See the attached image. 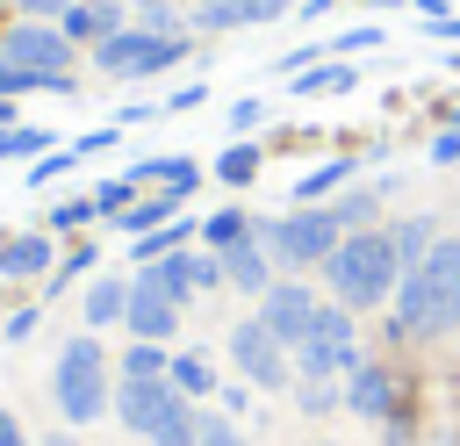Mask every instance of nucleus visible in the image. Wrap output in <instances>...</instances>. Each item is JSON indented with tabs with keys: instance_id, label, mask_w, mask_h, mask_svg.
Returning <instances> with one entry per match:
<instances>
[{
	"instance_id": "obj_1",
	"label": "nucleus",
	"mask_w": 460,
	"mask_h": 446,
	"mask_svg": "<svg viewBox=\"0 0 460 446\" xmlns=\"http://www.w3.org/2000/svg\"><path fill=\"white\" fill-rule=\"evenodd\" d=\"M395 324L410 338H438L446 324H460V237H438L395 288Z\"/></svg>"
},
{
	"instance_id": "obj_2",
	"label": "nucleus",
	"mask_w": 460,
	"mask_h": 446,
	"mask_svg": "<svg viewBox=\"0 0 460 446\" xmlns=\"http://www.w3.org/2000/svg\"><path fill=\"white\" fill-rule=\"evenodd\" d=\"M323 273H331V295L345 309L395 302V288H402V259H395V237L388 230H345L338 252L323 259Z\"/></svg>"
},
{
	"instance_id": "obj_3",
	"label": "nucleus",
	"mask_w": 460,
	"mask_h": 446,
	"mask_svg": "<svg viewBox=\"0 0 460 446\" xmlns=\"http://www.w3.org/2000/svg\"><path fill=\"white\" fill-rule=\"evenodd\" d=\"M50 396H58V410H65V424H93V417L115 403V388H108V352L93 345V331L65 338L58 374H50Z\"/></svg>"
},
{
	"instance_id": "obj_4",
	"label": "nucleus",
	"mask_w": 460,
	"mask_h": 446,
	"mask_svg": "<svg viewBox=\"0 0 460 446\" xmlns=\"http://www.w3.org/2000/svg\"><path fill=\"white\" fill-rule=\"evenodd\" d=\"M352 367H359L352 309H345V302H323L316 324H309V338L295 345V374H302V381H338V374H352Z\"/></svg>"
},
{
	"instance_id": "obj_5",
	"label": "nucleus",
	"mask_w": 460,
	"mask_h": 446,
	"mask_svg": "<svg viewBox=\"0 0 460 446\" xmlns=\"http://www.w3.org/2000/svg\"><path fill=\"white\" fill-rule=\"evenodd\" d=\"M338 237H345V223H338L331 209H295V216L259 223V245H266L280 266H316V259L338 252Z\"/></svg>"
},
{
	"instance_id": "obj_6",
	"label": "nucleus",
	"mask_w": 460,
	"mask_h": 446,
	"mask_svg": "<svg viewBox=\"0 0 460 446\" xmlns=\"http://www.w3.org/2000/svg\"><path fill=\"white\" fill-rule=\"evenodd\" d=\"M187 58V36H144V29H115L108 43H93V65L115 72V79H151L165 65Z\"/></svg>"
},
{
	"instance_id": "obj_7",
	"label": "nucleus",
	"mask_w": 460,
	"mask_h": 446,
	"mask_svg": "<svg viewBox=\"0 0 460 446\" xmlns=\"http://www.w3.org/2000/svg\"><path fill=\"white\" fill-rule=\"evenodd\" d=\"M7 58L29 65L36 79H50V94H72V36L58 22H22L7 29Z\"/></svg>"
},
{
	"instance_id": "obj_8",
	"label": "nucleus",
	"mask_w": 460,
	"mask_h": 446,
	"mask_svg": "<svg viewBox=\"0 0 460 446\" xmlns=\"http://www.w3.org/2000/svg\"><path fill=\"white\" fill-rule=\"evenodd\" d=\"M230 360H237V374H244L252 388H288V374H295V352H288L259 317H244V324L230 331Z\"/></svg>"
},
{
	"instance_id": "obj_9",
	"label": "nucleus",
	"mask_w": 460,
	"mask_h": 446,
	"mask_svg": "<svg viewBox=\"0 0 460 446\" xmlns=\"http://www.w3.org/2000/svg\"><path fill=\"white\" fill-rule=\"evenodd\" d=\"M137 281H151L165 302H180V309H187L201 288H216V281H223V259H216V252H187V245H180V252H165V259L137 266Z\"/></svg>"
},
{
	"instance_id": "obj_10",
	"label": "nucleus",
	"mask_w": 460,
	"mask_h": 446,
	"mask_svg": "<svg viewBox=\"0 0 460 446\" xmlns=\"http://www.w3.org/2000/svg\"><path fill=\"white\" fill-rule=\"evenodd\" d=\"M316 309H323V302H316V295H309L302 281H273V288L259 295V324H266V331H273V338H280L288 352H295V345L309 338V324H316Z\"/></svg>"
},
{
	"instance_id": "obj_11",
	"label": "nucleus",
	"mask_w": 460,
	"mask_h": 446,
	"mask_svg": "<svg viewBox=\"0 0 460 446\" xmlns=\"http://www.w3.org/2000/svg\"><path fill=\"white\" fill-rule=\"evenodd\" d=\"M122 324L137 331V338H151V345H165L172 331H180V302H165L151 281H129V309H122Z\"/></svg>"
},
{
	"instance_id": "obj_12",
	"label": "nucleus",
	"mask_w": 460,
	"mask_h": 446,
	"mask_svg": "<svg viewBox=\"0 0 460 446\" xmlns=\"http://www.w3.org/2000/svg\"><path fill=\"white\" fill-rule=\"evenodd\" d=\"M172 396H180V388H172V381H122V388H115V403H108V410H115V417H122V432H137V439H144V432H151V424H158V410H165V403H172Z\"/></svg>"
},
{
	"instance_id": "obj_13",
	"label": "nucleus",
	"mask_w": 460,
	"mask_h": 446,
	"mask_svg": "<svg viewBox=\"0 0 460 446\" xmlns=\"http://www.w3.org/2000/svg\"><path fill=\"white\" fill-rule=\"evenodd\" d=\"M216 259H223V281H230V288H244V295H266V288H273V252H266L259 237H244V245L216 252Z\"/></svg>"
},
{
	"instance_id": "obj_14",
	"label": "nucleus",
	"mask_w": 460,
	"mask_h": 446,
	"mask_svg": "<svg viewBox=\"0 0 460 446\" xmlns=\"http://www.w3.org/2000/svg\"><path fill=\"white\" fill-rule=\"evenodd\" d=\"M345 410H359V417H395V381H388V367H352L345 374Z\"/></svg>"
},
{
	"instance_id": "obj_15",
	"label": "nucleus",
	"mask_w": 460,
	"mask_h": 446,
	"mask_svg": "<svg viewBox=\"0 0 460 446\" xmlns=\"http://www.w3.org/2000/svg\"><path fill=\"white\" fill-rule=\"evenodd\" d=\"M58 29H65L72 43H108V36L122 29V7H115V0H72V7L58 14Z\"/></svg>"
},
{
	"instance_id": "obj_16",
	"label": "nucleus",
	"mask_w": 460,
	"mask_h": 446,
	"mask_svg": "<svg viewBox=\"0 0 460 446\" xmlns=\"http://www.w3.org/2000/svg\"><path fill=\"white\" fill-rule=\"evenodd\" d=\"M273 14H288V0H201L194 29H252V22H273Z\"/></svg>"
},
{
	"instance_id": "obj_17",
	"label": "nucleus",
	"mask_w": 460,
	"mask_h": 446,
	"mask_svg": "<svg viewBox=\"0 0 460 446\" xmlns=\"http://www.w3.org/2000/svg\"><path fill=\"white\" fill-rule=\"evenodd\" d=\"M129 180H137V187H165V194H194L201 165H194V158H137Z\"/></svg>"
},
{
	"instance_id": "obj_18",
	"label": "nucleus",
	"mask_w": 460,
	"mask_h": 446,
	"mask_svg": "<svg viewBox=\"0 0 460 446\" xmlns=\"http://www.w3.org/2000/svg\"><path fill=\"white\" fill-rule=\"evenodd\" d=\"M165 381L187 396V403H201V396H216V367L201 360V352H172V367H165Z\"/></svg>"
},
{
	"instance_id": "obj_19",
	"label": "nucleus",
	"mask_w": 460,
	"mask_h": 446,
	"mask_svg": "<svg viewBox=\"0 0 460 446\" xmlns=\"http://www.w3.org/2000/svg\"><path fill=\"white\" fill-rule=\"evenodd\" d=\"M43 266H50V237L29 230V237H7V245H0V273L22 281V273H43Z\"/></svg>"
},
{
	"instance_id": "obj_20",
	"label": "nucleus",
	"mask_w": 460,
	"mask_h": 446,
	"mask_svg": "<svg viewBox=\"0 0 460 446\" xmlns=\"http://www.w3.org/2000/svg\"><path fill=\"white\" fill-rule=\"evenodd\" d=\"M187 237H201V230H194L187 216H172V223H158V230H144V237H137V266H151V259H165V252H180Z\"/></svg>"
},
{
	"instance_id": "obj_21",
	"label": "nucleus",
	"mask_w": 460,
	"mask_h": 446,
	"mask_svg": "<svg viewBox=\"0 0 460 446\" xmlns=\"http://www.w3.org/2000/svg\"><path fill=\"white\" fill-rule=\"evenodd\" d=\"M122 309H129V281H93L86 288V331L93 324H122Z\"/></svg>"
},
{
	"instance_id": "obj_22",
	"label": "nucleus",
	"mask_w": 460,
	"mask_h": 446,
	"mask_svg": "<svg viewBox=\"0 0 460 446\" xmlns=\"http://www.w3.org/2000/svg\"><path fill=\"white\" fill-rule=\"evenodd\" d=\"M244 237H252V216H244V209H216V216L201 223V245H208V252H230V245H244Z\"/></svg>"
},
{
	"instance_id": "obj_23",
	"label": "nucleus",
	"mask_w": 460,
	"mask_h": 446,
	"mask_svg": "<svg viewBox=\"0 0 460 446\" xmlns=\"http://www.w3.org/2000/svg\"><path fill=\"white\" fill-rule=\"evenodd\" d=\"M165 367H172V352L151 345V338H137V345L122 352V381H165Z\"/></svg>"
},
{
	"instance_id": "obj_24",
	"label": "nucleus",
	"mask_w": 460,
	"mask_h": 446,
	"mask_svg": "<svg viewBox=\"0 0 460 446\" xmlns=\"http://www.w3.org/2000/svg\"><path fill=\"white\" fill-rule=\"evenodd\" d=\"M388 237H395V259H402V273H410V266H417V259L438 245V237H431V216H410V223H395Z\"/></svg>"
},
{
	"instance_id": "obj_25",
	"label": "nucleus",
	"mask_w": 460,
	"mask_h": 446,
	"mask_svg": "<svg viewBox=\"0 0 460 446\" xmlns=\"http://www.w3.org/2000/svg\"><path fill=\"white\" fill-rule=\"evenodd\" d=\"M345 180H352V165H345V158H338V165H316V173H302V180H295V201H302V209H316V201H323L331 187H345Z\"/></svg>"
},
{
	"instance_id": "obj_26",
	"label": "nucleus",
	"mask_w": 460,
	"mask_h": 446,
	"mask_svg": "<svg viewBox=\"0 0 460 446\" xmlns=\"http://www.w3.org/2000/svg\"><path fill=\"white\" fill-rule=\"evenodd\" d=\"M50 151V129H36V122H7L0 129V158H43Z\"/></svg>"
},
{
	"instance_id": "obj_27",
	"label": "nucleus",
	"mask_w": 460,
	"mask_h": 446,
	"mask_svg": "<svg viewBox=\"0 0 460 446\" xmlns=\"http://www.w3.org/2000/svg\"><path fill=\"white\" fill-rule=\"evenodd\" d=\"M359 72L352 65H309V72H295V94H345Z\"/></svg>"
},
{
	"instance_id": "obj_28",
	"label": "nucleus",
	"mask_w": 460,
	"mask_h": 446,
	"mask_svg": "<svg viewBox=\"0 0 460 446\" xmlns=\"http://www.w3.org/2000/svg\"><path fill=\"white\" fill-rule=\"evenodd\" d=\"M172 201H180V194H158V201H129V209H122V230H129V237H144V230H158V223H172Z\"/></svg>"
},
{
	"instance_id": "obj_29",
	"label": "nucleus",
	"mask_w": 460,
	"mask_h": 446,
	"mask_svg": "<svg viewBox=\"0 0 460 446\" xmlns=\"http://www.w3.org/2000/svg\"><path fill=\"white\" fill-rule=\"evenodd\" d=\"M252 173H259V151H252V144H230V151L216 158V180H230V187H244Z\"/></svg>"
},
{
	"instance_id": "obj_30",
	"label": "nucleus",
	"mask_w": 460,
	"mask_h": 446,
	"mask_svg": "<svg viewBox=\"0 0 460 446\" xmlns=\"http://www.w3.org/2000/svg\"><path fill=\"white\" fill-rule=\"evenodd\" d=\"M29 86H43V94H50V79H36L29 65H14V58L0 50V101H14V94H29Z\"/></svg>"
},
{
	"instance_id": "obj_31",
	"label": "nucleus",
	"mask_w": 460,
	"mask_h": 446,
	"mask_svg": "<svg viewBox=\"0 0 460 446\" xmlns=\"http://www.w3.org/2000/svg\"><path fill=\"white\" fill-rule=\"evenodd\" d=\"M331 216H338L345 230H367V223H374V194H367V187H352V194H345V201H338Z\"/></svg>"
},
{
	"instance_id": "obj_32",
	"label": "nucleus",
	"mask_w": 460,
	"mask_h": 446,
	"mask_svg": "<svg viewBox=\"0 0 460 446\" xmlns=\"http://www.w3.org/2000/svg\"><path fill=\"white\" fill-rule=\"evenodd\" d=\"M137 29H144V36H180V22H172L165 0H144V7H137Z\"/></svg>"
},
{
	"instance_id": "obj_33",
	"label": "nucleus",
	"mask_w": 460,
	"mask_h": 446,
	"mask_svg": "<svg viewBox=\"0 0 460 446\" xmlns=\"http://www.w3.org/2000/svg\"><path fill=\"white\" fill-rule=\"evenodd\" d=\"M194 446H252V439H244L230 417H208V410H201V439H194Z\"/></svg>"
},
{
	"instance_id": "obj_34",
	"label": "nucleus",
	"mask_w": 460,
	"mask_h": 446,
	"mask_svg": "<svg viewBox=\"0 0 460 446\" xmlns=\"http://www.w3.org/2000/svg\"><path fill=\"white\" fill-rule=\"evenodd\" d=\"M86 216H101V201H86V194H72V201H58V209H50V223H58V230H72V223H86Z\"/></svg>"
},
{
	"instance_id": "obj_35",
	"label": "nucleus",
	"mask_w": 460,
	"mask_h": 446,
	"mask_svg": "<svg viewBox=\"0 0 460 446\" xmlns=\"http://www.w3.org/2000/svg\"><path fill=\"white\" fill-rule=\"evenodd\" d=\"M129 194H137V180H129V173H122V180H108V187H101V194H93V201H101V209H108V216H122V209H129Z\"/></svg>"
},
{
	"instance_id": "obj_36",
	"label": "nucleus",
	"mask_w": 460,
	"mask_h": 446,
	"mask_svg": "<svg viewBox=\"0 0 460 446\" xmlns=\"http://www.w3.org/2000/svg\"><path fill=\"white\" fill-rule=\"evenodd\" d=\"M72 158H79V151H43V158H36V173H29V187H43V180H58V173H65Z\"/></svg>"
},
{
	"instance_id": "obj_37",
	"label": "nucleus",
	"mask_w": 460,
	"mask_h": 446,
	"mask_svg": "<svg viewBox=\"0 0 460 446\" xmlns=\"http://www.w3.org/2000/svg\"><path fill=\"white\" fill-rule=\"evenodd\" d=\"M295 403H302L309 417H323V410H331L338 396H331V381H302V396H295Z\"/></svg>"
},
{
	"instance_id": "obj_38",
	"label": "nucleus",
	"mask_w": 460,
	"mask_h": 446,
	"mask_svg": "<svg viewBox=\"0 0 460 446\" xmlns=\"http://www.w3.org/2000/svg\"><path fill=\"white\" fill-rule=\"evenodd\" d=\"M367 43H381V29H345L338 36V50H367Z\"/></svg>"
},
{
	"instance_id": "obj_39",
	"label": "nucleus",
	"mask_w": 460,
	"mask_h": 446,
	"mask_svg": "<svg viewBox=\"0 0 460 446\" xmlns=\"http://www.w3.org/2000/svg\"><path fill=\"white\" fill-rule=\"evenodd\" d=\"M259 115H266V108H259V101H237V108H230V129H252V122H259Z\"/></svg>"
},
{
	"instance_id": "obj_40",
	"label": "nucleus",
	"mask_w": 460,
	"mask_h": 446,
	"mask_svg": "<svg viewBox=\"0 0 460 446\" xmlns=\"http://www.w3.org/2000/svg\"><path fill=\"white\" fill-rule=\"evenodd\" d=\"M431 158H438V165H453V158H460V129H446V137L431 144Z\"/></svg>"
},
{
	"instance_id": "obj_41",
	"label": "nucleus",
	"mask_w": 460,
	"mask_h": 446,
	"mask_svg": "<svg viewBox=\"0 0 460 446\" xmlns=\"http://www.w3.org/2000/svg\"><path fill=\"white\" fill-rule=\"evenodd\" d=\"M0 446H29V439H22V424H14V410H0Z\"/></svg>"
},
{
	"instance_id": "obj_42",
	"label": "nucleus",
	"mask_w": 460,
	"mask_h": 446,
	"mask_svg": "<svg viewBox=\"0 0 460 446\" xmlns=\"http://www.w3.org/2000/svg\"><path fill=\"white\" fill-rule=\"evenodd\" d=\"M22 7H29V22H36V14H65L72 0H22Z\"/></svg>"
},
{
	"instance_id": "obj_43",
	"label": "nucleus",
	"mask_w": 460,
	"mask_h": 446,
	"mask_svg": "<svg viewBox=\"0 0 460 446\" xmlns=\"http://www.w3.org/2000/svg\"><path fill=\"white\" fill-rule=\"evenodd\" d=\"M417 7H424L431 22H453V14H446V0H417Z\"/></svg>"
},
{
	"instance_id": "obj_44",
	"label": "nucleus",
	"mask_w": 460,
	"mask_h": 446,
	"mask_svg": "<svg viewBox=\"0 0 460 446\" xmlns=\"http://www.w3.org/2000/svg\"><path fill=\"white\" fill-rule=\"evenodd\" d=\"M7 122H14V101H0V129H7Z\"/></svg>"
},
{
	"instance_id": "obj_45",
	"label": "nucleus",
	"mask_w": 460,
	"mask_h": 446,
	"mask_svg": "<svg viewBox=\"0 0 460 446\" xmlns=\"http://www.w3.org/2000/svg\"><path fill=\"white\" fill-rule=\"evenodd\" d=\"M438 29H446V36H453V43H460V22H438Z\"/></svg>"
},
{
	"instance_id": "obj_46",
	"label": "nucleus",
	"mask_w": 460,
	"mask_h": 446,
	"mask_svg": "<svg viewBox=\"0 0 460 446\" xmlns=\"http://www.w3.org/2000/svg\"><path fill=\"white\" fill-rule=\"evenodd\" d=\"M359 7H395V0H359Z\"/></svg>"
},
{
	"instance_id": "obj_47",
	"label": "nucleus",
	"mask_w": 460,
	"mask_h": 446,
	"mask_svg": "<svg viewBox=\"0 0 460 446\" xmlns=\"http://www.w3.org/2000/svg\"><path fill=\"white\" fill-rule=\"evenodd\" d=\"M43 446H72V439H43Z\"/></svg>"
}]
</instances>
